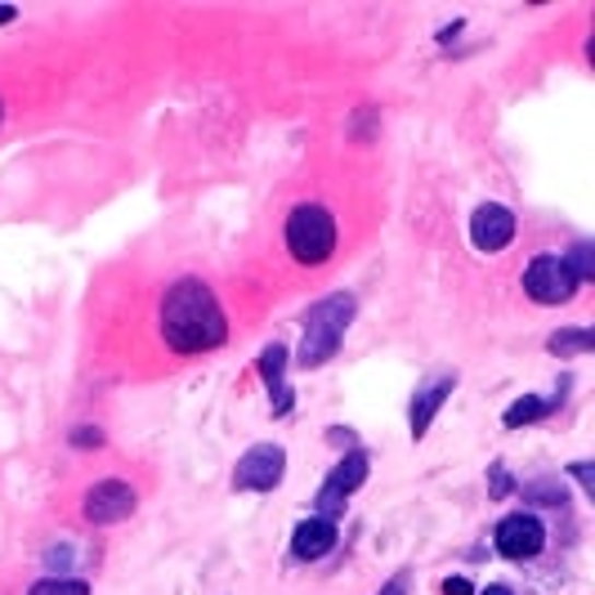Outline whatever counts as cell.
<instances>
[{
    "label": "cell",
    "mask_w": 595,
    "mask_h": 595,
    "mask_svg": "<svg viewBox=\"0 0 595 595\" xmlns=\"http://www.w3.org/2000/svg\"><path fill=\"white\" fill-rule=\"evenodd\" d=\"M158 327L175 354H211L229 340V318L202 278H179L166 287Z\"/></svg>",
    "instance_id": "obj_1"
},
{
    "label": "cell",
    "mask_w": 595,
    "mask_h": 595,
    "mask_svg": "<svg viewBox=\"0 0 595 595\" xmlns=\"http://www.w3.org/2000/svg\"><path fill=\"white\" fill-rule=\"evenodd\" d=\"M354 310L359 305H354L350 291L323 295V301L305 314V340H301V354H295V363L310 372V368H323L327 359H336L345 331H350V323H354Z\"/></svg>",
    "instance_id": "obj_2"
},
{
    "label": "cell",
    "mask_w": 595,
    "mask_h": 595,
    "mask_svg": "<svg viewBox=\"0 0 595 595\" xmlns=\"http://www.w3.org/2000/svg\"><path fill=\"white\" fill-rule=\"evenodd\" d=\"M287 252L295 265H327L336 256V215L323 202H301L287 215Z\"/></svg>",
    "instance_id": "obj_3"
},
{
    "label": "cell",
    "mask_w": 595,
    "mask_h": 595,
    "mask_svg": "<svg viewBox=\"0 0 595 595\" xmlns=\"http://www.w3.org/2000/svg\"><path fill=\"white\" fill-rule=\"evenodd\" d=\"M524 295L537 305H569L578 295V278L569 273L564 256H537L524 269Z\"/></svg>",
    "instance_id": "obj_4"
},
{
    "label": "cell",
    "mask_w": 595,
    "mask_h": 595,
    "mask_svg": "<svg viewBox=\"0 0 595 595\" xmlns=\"http://www.w3.org/2000/svg\"><path fill=\"white\" fill-rule=\"evenodd\" d=\"M287 475V453L278 443H256L237 457V470H233V488L237 492H273Z\"/></svg>",
    "instance_id": "obj_5"
},
{
    "label": "cell",
    "mask_w": 595,
    "mask_h": 595,
    "mask_svg": "<svg viewBox=\"0 0 595 595\" xmlns=\"http://www.w3.org/2000/svg\"><path fill=\"white\" fill-rule=\"evenodd\" d=\"M135 488L126 479H98L94 488H85V502H81V515L90 524H121L135 515Z\"/></svg>",
    "instance_id": "obj_6"
},
{
    "label": "cell",
    "mask_w": 595,
    "mask_h": 595,
    "mask_svg": "<svg viewBox=\"0 0 595 595\" xmlns=\"http://www.w3.org/2000/svg\"><path fill=\"white\" fill-rule=\"evenodd\" d=\"M492 541H498V551L506 560H533V556H541V547H547V524L528 511H515L498 524Z\"/></svg>",
    "instance_id": "obj_7"
},
{
    "label": "cell",
    "mask_w": 595,
    "mask_h": 595,
    "mask_svg": "<svg viewBox=\"0 0 595 595\" xmlns=\"http://www.w3.org/2000/svg\"><path fill=\"white\" fill-rule=\"evenodd\" d=\"M368 470H372L368 453H350L345 462H336V470L327 475V483H323V492H318V515H323V520H336V515L345 511V498H350L354 488H363Z\"/></svg>",
    "instance_id": "obj_8"
},
{
    "label": "cell",
    "mask_w": 595,
    "mask_h": 595,
    "mask_svg": "<svg viewBox=\"0 0 595 595\" xmlns=\"http://www.w3.org/2000/svg\"><path fill=\"white\" fill-rule=\"evenodd\" d=\"M511 237H515V215H511V207L483 202V207L470 215V242L479 246L483 256H498L502 246H511Z\"/></svg>",
    "instance_id": "obj_9"
},
{
    "label": "cell",
    "mask_w": 595,
    "mask_h": 595,
    "mask_svg": "<svg viewBox=\"0 0 595 595\" xmlns=\"http://www.w3.org/2000/svg\"><path fill=\"white\" fill-rule=\"evenodd\" d=\"M336 520H323V515H310V520H301L295 524V533H291V556L295 560H323V556H331L336 551Z\"/></svg>",
    "instance_id": "obj_10"
},
{
    "label": "cell",
    "mask_w": 595,
    "mask_h": 595,
    "mask_svg": "<svg viewBox=\"0 0 595 595\" xmlns=\"http://www.w3.org/2000/svg\"><path fill=\"white\" fill-rule=\"evenodd\" d=\"M457 389V376H439V381H430L417 399H412V412H408V425H412V439H425V430H430V421L439 417V408L448 404V394Z\"/></svg>",
    "instance_id": "obj_11"
},
{
    "label": "cell",
    "mask_w": 595,
    "mask_h": 595,
    "mask_svg": "<svg viewBox=\"0 0 595 595\" xmlns=\"http://www.w3.org/2000/svg\"><path fill=\"white\" fill-rule=\"evenodd\" d=\"M260 376H265V385L278 394V404H273V417H287L291 412V389L282 385V376H287V345H265L260 350Z\"/></svg>",
    "instance_id": "obj_12"
},
{
    "label": "cell",
    "mask_w": 595,
    "mask_h": 595,
    "mask_svg": "<svg viewBox=\"0 0 595 595\" xmlns=\"http://www.w3.org/2000/svg\"><path fill=\"white\" fill-rule=\"evenodd\" d=\"M595 345V331L591 327H569V331H556L551 340H547V350L551 354H560V359H578V354H586Z\"/></svg>",
    "instance_id": "obj_13"
},
{
    "label": "cell",
    "mask_w": 595,
    "mask_h": 595,
    "mask_svg": "<svg viewBox=\"0 0 595 595\" xmlns=\"http://www.w3.org/2000/svg\"><path fill=\"white\" fill-rule=\"evenodd\" d=\"M556 404H560V399H533V394H524V399H515V404L506 408L502 421H506V430H520V425H528V421H541Z\"/></svg>",
    "instance_id": "obj_14"
},
{
    "label": "cell",
    "mask_w": 595,
    "mask_h": 595,
    "mask_svg": "<svg viewBox=\"0 0 595 595\" xmlns=\"http://www.w3.org/2000/svg\"><path fill=\"white\" fill-rule=\"evenodd\" d=\"M564 265H569V273L578 278V287L591 282V278H595V246H591V242H578L573 252L564 256Z\"/></svg>",
    "instance_id": "obj_15"
},
{
    "label": "cell",
    "mask_w": 595,
    "mask_h": 595,
    "mask_svg": "<svg viewBox=\"0 0 595 595\" xmlns=\"http://www.w3.org/2000/svg\"><path fill=\"white\" fill-rule=\"evenodd\" d=\"M27 595H90V582H81V578H40Z\"/></svg>",
    "instance_id": "obj_16"
},
{
    "label": "cell",
    "mask_w": 595,
    "mask_h": 595,
    "mask_svg": "<svg viewBox=\"0 0 595 595\" xmlns=\"http://www.w3.org/2000/svg\"><path fill=\"white\" fill-rule=\"evenodd\" d=\"M524 498H537V506H560L564 492H556L551 483H533V488H524Z\"/></svg>",
    "instance_id": "obj_17"
},
{
    "label": "cell",
    "mask_w": 595,
    "mask_h": 595,
    "mask_svg": "<svg viewBox=\"0 0 595 595\" xmlns=\"http://www.w3.org/2000/svg\"><path fill=\"white\" fill-rule=\"evenodd\" d=\"M72 443H77V448H98V443H104V430H94V425H77V430H72Z\"/></svg>",
    "instance_id": "obj_18"
},
{
    "label": "cell",
    "mask_w": 595,
    "mask_h": 595,
    "mask_svg": "<svg viewBox=\"0 0 595 595\" xmlns=\"http://www.w3.org/2000/svg\"><path fill=\"white\" fill-rule=\"evenodd\" d=\"M376 595H408V573H394Z\"/></svg>",
    "instance_id": "obj_19"
},
{
    "label": "cell",
    "mask_w": 595,
    "mask_h": 595,
    "mask_svg": "<svg viewBox=\"0 0 595 595\" xmlns=\"http://www.w3.org/2000/svg\"><path fill=\"white\" fill-rule=\"evenodd\" d=\"M443 595H475V591H470L466 578H448V582H443Z\"/></svg>",
    "instance_id": "obj_20"
},
{
    "label": "cell",
    "mask_w": 595,
    "mask_h": 595,
    "mask_svg": "<svg viewBox=\"0 0 595 595\" xmlns=\"http://www.w3.org/2000/svg\"><path fill=\"white\" fill-rule=\"evenodd\" d=\"M569 470H573V475L582 479V488H586V492H595V483H591V466H586V462H573Z\"/></svg>",
    "instance_id": "obj_21"
},
{
    "label": "cell",
    "mask_w": 595,
    "mask_h": 595,
    "mask_svg": "<svg viewBox=\"0 0 595 595\" xmlns=\"http://www.w3.org/2000/svg\"><path fill=\"white\" fill-rule=\"evenodd\" d=\"M511 488V479H506V470L502 466H492V492H498V498H502V492Z\"/></svg>",
    "instance_id": "obj_22"
},
{
    "label": "cell",
    "mask_w": 595,
    "mask_h": 595,
    "mask_svg": "<svg viewBox=\"0 0 595 595\" xmlns=\"http://www.w3.org/2000/svg\"><path fill=\"white\" fill-rule=\"evenodd\" d=\"M479 595H511V586H502V582H492V586H483Z\"/></svg>",
    "instance_id": "obj_23"
},
{
    "label": "cell",
    "mask_w": 595,
    "mask_h": 595,
    "mask_svg": "<svg viewBox=\"0 0 595 595\" xmlns=\"http://www.w3.org/2000/svg\"><path fill=\"white\" fill-rule=\"evenodd\" d=\"M14 19V5H0V23H10Z\"/></svg>",
    "instance_id": "obj_24"
}]
</instances>
